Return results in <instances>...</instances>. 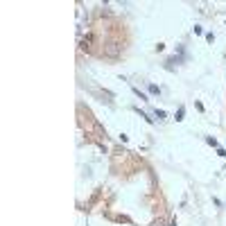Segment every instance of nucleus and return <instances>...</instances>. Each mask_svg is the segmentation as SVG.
Returning a JSON list of instances; mask_svg holds the SVG:
<instances>
[{
    "label": "nucleus",
    "instance_id": "nucleus-1",
    "mask_svg": "<svg viewBox=\"0 0 226 226\" xmlns=\"http://www.w3.org/2000/svg\"><path fill=\"white\" fill-rule=\"evenodd\" d=\"M133 111L138 113V115H140V118H142L145 122H147V124H154V118H149V115H147L145 111H140V106H133Z\"/></svg>",
    "mask_w": 226,
    "mask_h": 226
},
{
    "label": "nucleus",
    "instance_id": "nucleus-2",
    "mask_svg": "<svg viewBox=\"0 0 226 226\" xmlns=\"http://www.w3.org/2000/svg\"><path fill=\"white\" fill-rule=\"evenodd\" d=\"M174 63H179V57H170L165 61V70H174Z\"/></svg>",
    "mask_w": 226,
    "mask_h": 226
},
{
    "label": "nucleus",
    "instance_id": "nucleus-3",
    "mask_svg": "<svg viewBox=\"0 0 226 226\" xmlns=\"http://www.w3.org/2000/svg\"><path fill=\"white\" fill-rule=\"evenodd\" d=\"M183 115H185V106H179V111H176V115H174V120L181 122V120H183Z\"/></svg>",
    "mask_w": 226,
    "mask_h": 226
},
{
    "label": "nucleus",
    "instance_id": "nucleus-4",
    "mask_svg": "<svg viewBox=\"0 0 226 226\" xmlns=\"http://www.w3.org/2000/svg\"><path fill=\"white\" fill-rule=\"evenodd\" d=\"M147 91L152 93V95H161V88H158L156 84H149V86H147Z\"/></svg>",
    "mask_w": 226,
    "mask_h": 226
},
{
    "label": "nucleus",
    "instance_id": "nucleus-5",
    "mask_svg": "<svg viewBox=\"0 0 226 226\" xmlns=\"http://www.w3.org/2000/svg\"><path fill=\"white\" fill-rule=\"evenodd\" d=\"M131 91H133V93H136V97H140V100H145V102H147V95H145V93H142V91H140V88H136V86H131Z\"/></svg>",
    "mask_w": 226,
    "mask_h": 226
},
{
    "label": "nucleus",
    "instance_id": "nucleus-6",
    "mask_svg": "<svg viewBox=\"0 0 226 226\" xmlns=\"http://www.w3.org/2000/svg\"><path fill=\"white\" fill-rule=\"evenodd\" d=\"M154 115H156L158 120H165V118H167V113L163 111V109H154Z\"/></svg>",
    "mask_w": 226,
    "mask_h": 226
},
{
    "label": "nucleus",
    "instance_id": "nucleus-7",
    "mask_svg": "<svg viewBox=\"0 0 226 226\" xmlns=\"http://www.w3.org/2000/svg\"><path fill=\"white\" fill-rule=\"evenodd\" d=\"M206 142H208L210 147H215V149L219 147V142H217V140H215V138H213V136H206Z\"/></svg>",
    "mask_w": 226,
    "mask_h": 226
},
{
    "label": "nucleus",
    "instance_id": "nucleus-8",
    "mask_svg": "<svg viewBox=\"0 0 226 226\" xmlns=\"http://www.w3.org/2000/svg\"><path fill=\"white\" fill-rule=\"evenodd\" d=\"M192 32H194V34H204V29H201V25H194V27H192Z\"/></svg>",
    "mask_w": 226,
    "mask_h": 226
},
{
    "label": "nucleus",
    "instance_id": "nucleus-9",
    "mask_svg": "<svg viewBox=\"0 0 226 226\" xmlns=\"http://www.w3.org/2000/svg\"><path fill=\"white\" fill-rule=\"evenodd\" d=\"M206 41H208V43H213V41H215V34H213V32H208V34H206Z\"/></svg>",
    "mask_w": 226,
    "mask_h": 226
},
{
    "label": "nucleus",
    "instance_id": "nucleus-10",
    "mask_svg": "<svg viewBox=\"0 0 226 226\" xmlns=\"http://www.w3.org/2000/svg\"><path fill=\"white\" fill-rule=\"evenodd\" d=\"M217 154H219L222 158H226V149H224V147H217Z\"/></svg>",
    "mask_w": 226,
    "mask_h": 226
}]
</instances>
